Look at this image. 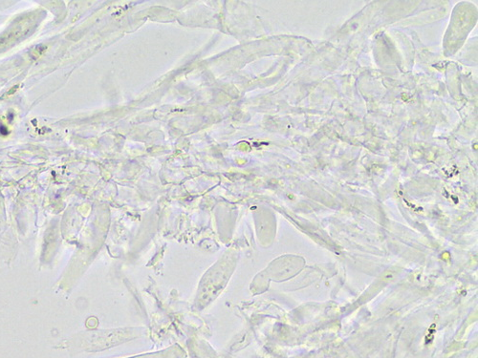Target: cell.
<instances>
[{
	"label": "cell",
	"mask_w": 478,
	"mask_h": 358,
	"mask_svg": "<svg viewBox=\"0 0 478 358\" xmlns=\"http://www.w3.org/2000/svg\"><path fill=\"white\" fill-rule=\"evenodd\" d=\"M0 134L2 136H7L9 134V131H8V128L4 125V124H0Z\"/></svg>",
	"instance_id": "obj_1"
},
{
	"label": "cell",
	"mask_w": 478,
	"mask_h": 358,
	"mask_svg": "<svg viewBox=\"0 0 478 358\" xmlns=\"http://www.w3.org/2000/svg\"><path fill=\"white\" fill-rule=\"evenodd\" d=\"M17 88H18V86H15V87H13V88L11 89V92H8V93H7V96H10V95H12L13 93H15Z\"/></svg>",
	"instance_id": "obj_2"
},
{
	"label": "cell",
	"mask_w": 478,
	"mask_h": 358,
	"mask_svg": "<svg viewBox=\"0 0 478 358\" xmlns=\"http://www.w3.org/2000/svg\"><path fill=\"white\" fill-rule=\"evenodd\" d=\"M8 116H9V120H10V121H12V120H13V119H14V117H15V115L13 114V113H10V114L8 115Z\"/></svg>",
	"instance_id": "obj_3"
}]
</instances>
